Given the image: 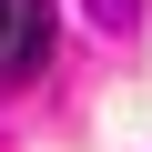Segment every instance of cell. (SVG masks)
Segmentation results:
<instances>
[{"instance_id": "cell-3", "label": "cell", "mask_w": 152, "mask_h": 152, "mask_svg": "<svg viewBox=\"0 0 152 152\" xmlns=\"http://www.w3.org/2000/svg\"><path fill=\"white\" fill-rule=\"evenodd\" d=\"M0 20H10V0H0Z\"/></svg>"}, {"instance_id": "cell-1", "label": "cell", "mask_w": 152, "mask_h": 152, "mask_svg": "<svg viewBox=\"0 0 152 152\" xmlns=\"http://www.w3.org/2000/svg\"><path fill=\"white\" fill-rule=\"evenodd\" d=\"M41 61H51V0H10V20H0V71L31 81Z\"/></svg>"}, {"instance_id": "cell-2", "label": "cell", "mask_w": 152, "mask_h": 152, "mask_svg": "<svg viewBox=\"0 0 152 152\" xmlns=\"http://www.w3.org/2000/svg\"><path fill=\"white\" fill-rule=\"evenodd\" d=\"M81 10H91L102 31H132V20H142V0H81Z\"/></svg>"}]
</instances>
